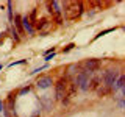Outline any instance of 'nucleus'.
<instances>
[{"label":"nucleus","instance_id":"nucleus-11","mask_svg":"<svg viewBox=\"0 0 125 117\" xmlns=\"http://www.w3.org/2000/svg\"><path fill=\"white\" fill-rule=\"evenodd\" d=\"M14 28L19 33V36H23V28H22V22H21V14H16L14 16Z\"/></svg>","mask_w":125,"mask_h":117},{"label":"nucleus","instance_id":"nucleus-17","mask_svg":"<svg viewBox=\"0 0 125 117\" xmlns=\"http://www.w3.org/2000/svg\"><path fill=\"white\" fill-rule=\"evenodd\" d=\"M73 47H75V44H73V42H70V44H67V45L64 47V49H62V55H64V53H69L70 50L73 49Z\"/></svg>","mask_w":125,"mask_h":117},{"label":"nucleus","instance_id":"nucleus-15","mask_svg":"<svg viewBox=\"0 0 125 117\" xmlns=\"http://www.w3.org/2000/svg\"><path fill=\"white\" fill-rule=\"evenodd\" d=\"M31 91V86H25V88H22L21 91L17 92V95H25V94H28Z\"/></svg>","mask_w":125,"mask_h":117},{"label":"nucleus","instance_id":"nucleus-22","mask_svg":"<svg viewBox=\"0 0 125 117\" xmlns=\"http://www.w3.org/2000/svg\"><path fill=\"white\" fill-rule=\"evenodd\" d=\"M3 69V64H0V70H2Z\"/></svg>","mask_w":125,"mask_h":117},{"label":"nucleus","instance_id":"nucleus-21","mask_svg":"<svg viewBox=\"0 0 125 117\" xmlns=\"http://www.w3.org/2000/svg\"><path fill=\"white\" fill-rule=\"evenodd\" d=\"M3 111H5V105H3V101L0 100V112H3Z\"/></svg>","mask_w":125,"mask_h":117},{"label":"nucleus","instance_id":"nucleus-8","mask_svg":"<svg viewBox=\"0 0 125 117\" xmlns=\"http://www.w3.org/2000/svg\"><path fill=\"white\" fill-rule=\"evenodd\" d=\"M100 84H102V75L100 73H94L91 80H89V91H95Z\"/></svg>","mask_w":125,"mask_h":117},{"label":"nucleus","instance_id":"nucleus-14","mask_svg":"<svg viewBox=\"0 0 125 117\" xmlns=\"http://www.w3.org/2000/svg\"><path fill=\"white\" fill-rule=\"evenodd\" d=\"M11 36H13L14 42H21V36H19V33L16 31V28H14V27H11Z\"/></svg>","mask_w":125,"mask_h":117},{"label":"nucleus","instance_id":"nucleus-12","mask_svg":"<svg viewBox=\"0 0 125 117\" xmlns=\"http://www.w3.org/2000/svg\"><path fill=\"white\" fill-rule=\"evenodd\" d=\"M39 101H41L42 105H45V111H50V109L53 108V101H52V98H49V95L41 97V98H39Z\"/></svg>","mask_w":125,"mask_h":117},{"label":"nucleus","instance_id":"nucleus-5","mask_svg":"<svg viewBox=\"0 0 125 117\" xmlns=\"http://www.w3.org/2000/svg\"><path fill=\"white\" fill-rule=\"evenodd\" d=\"M52 22H53V20H52ZM52 22H50V19H47V17H44V19H38L33 28L42 31V33H47V31L50 30V27H52Z\"/></svg>","mask_w":125,"mask_h":117},{"label":"nucleus","instance_id":"nucleus-2","mask_svg":"<svg viewBox=\"0 0 125 117\" xmlns=\"http://www.w3.org/2000/svg\"><path fill=\"white\" fill-rule=\"evenodd\" d=\"M66 83H67V78L64 77H60L55 83V95H56V100L61 101L62 105H67L69 103V98H67V89H66Z\"/></svg>","mask_w":125,"mask_h":117},{"label":"nucleus","instance_id":"nucleus-13","mask_svg":"<svg viewBox=\"0 0 125 117\" xmlns=\"http://www.w3.org/2000/svg\"><path fill=\"white\" fill-rule=\"evenodd\" d=\"M114 30H116V27H113V28H106V30L100 31L99 34H95V38H94V41H95V39H99V38H102V36H105V34H108V33H111V31H114Z\"/></svg>","mask_w":125,"mask_h":117},{"label":"nucleus","instance_id":"nucleus-1","mask_svg":"<svg viewBox=\"0 0 125 117\" xmlns=\"http://www.w3.org/2000/svg\"><path fill=\"white\" fill-rule=\"evenodd\" d=\"M61 8H64L66 19L70 22L78 20L84 13V3L83 2H61Z\"/></svg>","mask_w":125,"mask_h":117},{"label":"nucleus","instance_id":"nucleus-7","mask_svg":"<svg viewBox=\"0 0 125 117\" xmlns=\"http://www.w3.org/2000/svg\"><path fill=\"white\" fill-rule=\"evenodd\" d=\"M21 22H22V28H23V33H28V36H34V28L33 25L30 23L28 20V16H21Z\"/></svg>","mask_w":125,"mask_h":117},{"label":"nucleus","instance_id":"nucleus-4","mask_svg":"<svg viewBox=\"0 0 125 117\" xmlns=\"http://www.w3.org/2000/svg\"><path fill=\"white\" fill-rule=\"evenodd\" d=\"M77 66H78V69H83V70H88V72L95 73L97 70H100V67H102V61L97 59V58H91V59L81 61L80 64H77Z\"/></svg>","mask_w":125,"mask_h":117},{"label":"nucleus","instance_id":"nucleus-6","mask_svg":"<svg viewBox=\"0 0 125 117\" xmlns=\"http://www.w3.org/2000/svg\"><path fill=\"white\" fill-rule=\"evenodd\" d=\"M53 84V78L50 75H42L36 80V88L38 89H49Z\"/></svg>","mask_w":125,"mask_h":117},{"label":"nucleus","instance_id":"nucleus-10","mask_svg":"<svg viewBox=\"0 0 125 117\" xmlns=\"http://www.w3.org/2000/svg\"><path fill=\"white\" fill-rule=\"evenodd\" d=\"M95 92H97V95H99V97H108V95H111V94H113V89L102 83L99 88L95 89Z\"/></svg>","mask_w":125,"mask_h":117},{"label":"nucleus","instance_id":"nucleus-3","mask_svg":"<svg viewBox=\"0 0 125 117\" xmlns=\"http://www.w3.org/2000/svg\"><path fill=\"white\" fill-rule=\"evenodd\" d=\"M120 73H122V72H120L119 69H116V67L106 69L103 73H102V83H103L105 86H108V88L113 89V86H114V83L117 81V78H119Z\"/></svg>","mask_w":125,"mask_h":117},{"label":"nucleus","instance_id":"nucleus-16","mask_svg":"<svg viewBox=\"0 0 125 117\" xmlns=\"http://www.w3.org/2000/svg\"><path fill=\"white\" fill-rule=\"evenodd\" d=\"M8 17L13 20V2H8Z\"/></svg>","mask_w":125,"mask_h":117},{"label":"nucleus","instance_id":"nucleus-19","mask_svg":"<svg viewBox=\"0 0 125 117\" xmlns=\"http://www.w3.org/2000/svg\"><path fill=\"white\" fill-rule=\"evenodd\" d=\"M55 56H56V52H55V53H50V55H47V56H44V61L49 62V61H52Z\"/></svg>","mask_w":125,"mask_h":117},{"label":"nucleus","instance_id":"nucleus-20","mask_svg":"<svg viewBox=\"0 0 125 117\" xmlns=\"http://www.w3.org/2000/svg\"><path fill=\"white\" fill-rule=\"evenodd\" d=\"M47 67H49V66H47V64H45V66H41V67H38V69H34V70H33V72H30V73H31V75H34V73H38V72H41V70H44V69H47Z\"/></svg>","mask_w":125,"mask_h":117},{"label":"nucleus","instance_id":"nucleus-9","mask_svg":"<svg viewBox=\"0 0 125 117\" xmlns=\"http://www.w3.org/2000/svg\"><path fill=\"white\" fill-rule=\"evenodd\" d=\"M124 88H125V75L120 73L119 78H117V81L114 83V86H113V92H117V91L124 92Z\"/></svg>","mask_w":125,"mask_h":117},{"label":"nucleus","instance_id":"nucleus-18","mask_svg":"<svg viewBox=\"0 0 125 117\" xmlns=\"http://www.w3.org/2000/svg\"><path fill=\"white\" fill-rule=\"evenodd\" d=\"M23 62H27V59H19V61H14V62H10V64H8V67H14V66H19V64H23Z\"/></svg>","mask_w":125,"mask_h":117}]
</instances>
